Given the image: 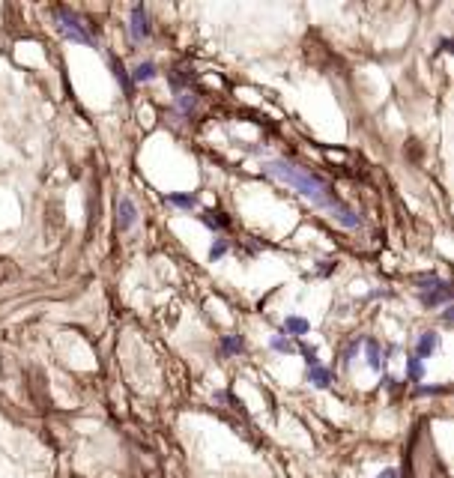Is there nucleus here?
<instances>
[{"label": "nucleus", "instance_id": "11", "mask_svg": "<svg viewBox=\"0 0 454 478\" xmlns=\"http://www.w3.org/2000/svg\"><path fill=\"white\" fill-rule=\"evenodd\" d=\"M219 350H221V356H227V359L245 353V338L243 335H221Z\"/></svg>", "mask_w": 454, "mask_h": 478}, {"label": "nucleus", "instance_id": "23", "mask_svg": "<svg viewBox=\"0 0 454 478\" xmlns=\"http://www.w3.org/2000/svg\"><path fill=\"white\" fill-rule=\"evenodd\" d=\"M451 311H454V308H451V305H446V308H443V320H446V326H448V323H451Z\"/></svg>", "mask_w": 454, "mask_h": 478}, {"label": "nucleus", "instance_id": "6", "mask_svg": "<svg viewBox=\"0 0 454 478\" xmlns=\"http://www.w3.org/2000/svg\"><path fill=\"white\" fill-rule=\"evenodd\" d=\"M135 221H137V207H135V200H132L129 195H123V197L117 200V228H120V231H132Z\"/></svg>", "mask_w": 454, "mask_h": 478}, {"label": "nucleus", "instance_id": "22", "mask_svg": "<svg viewBox=\"0 0 454 478\" xmlns=\"http://www.w3.org/2000/svg\"><path fill=\"white\" fill-rule=\"evenodd\" d=\"M376 478H398V470H395V467H388V470H383Z\"/></svg>", "mask_w": 454, "mask_h": 478}, {"label": "nucleus", "instance_id": "21", "mask_svg": "<svg viewBox=\"0 0 454 478\" xmlns=\"http://www.w3.org/2000/svg\"><path fill=\"white\" fill-rule=\"evenodd\" d=\"M398 383H400V380H395L392 374H383V388H386V392H395Z\"/></svg>", "mask_w": 454, "mask_h": 478}, {"label": "nucleus", "instance_id": "15", "mask_svg": "<svg viewBox=\"0 0 454 478\" xmlns=\"http://www.w3.org/2000/svg\"><path fill=\"white\" fill-rule=\"evenodd\" d=\"M422 380H424V362L419 356H410L407 359V383L422 386Z\"/></svg>", "mask_w": 454, "mask_h": 478}, {"label": "nucleus", "instance_id": "17", "mask_svg": "<svg viewBox=\"0 0 454 478\" xmlns=\"http://www.w3.org/2000/svg\"><path fill=\"white\" fill-rule=\"evenodd\" d=\"M173 105H176V111H180L183 117H192V111H195V105H197V99L192 96V93H176L173 96Z\"/></svg>", "mask_w": 454, "mask_h": 478}, {"label": "nucleus", "instance_id": "18", "mask_svg": "<svg viewBox=\"0 0 454 478\" xmlns=\"http://www.w3.org/2000/svg\"><path fill=\"white\" fill-rule=\"evenodd\" d=\"M296 353L302 356V362H305L308 368H311V364H320V350L314 347V344H305V341H302V344L296 347Z\"/></svg>", "mask_w": 454, "mask_h": 478}, {"label": "nucleus", "instance_id": "12", "mask_svg": "<svg viewBox=\"0 0 454 478\" xmlns=\"http://www.w3.org/2000/svg\"><path fill=\"white\" fill-rule=\"evenodd\" d=\"M111 69H114V78L120 81L123 93H125V96H135V84H132V75H129V69L123 66V60H117V57H114V60H111Z\"/></svg>", "mask_w": 454, "mask_h": 478}, {"label": "nucleus", "instance_id": "8", "mask_svg": "<svg viewBox=\"0 0 454 478\" xmlns=\"http://www.w3.org/2000/svg\"><path fill=\"white\" fill-rule=\"evenodd\" d=\"M129 75H132V84H135V87H137V84H149V81L159 78V66H156L153 60H141Z\"/></svg>", "mask_w": 454, "mask_h": 478}, {"label": "nucleus", "instance_id": "10", "mask_svg": "<svg viewBox=\"0 0 454 478\" xmlns=\"http://www.w3.org/2000/svg\"><path fill=\"white\" fill-rule=\"evenodd\" d=\"M305 380L314 388H329L332 386V371L326 368V364H311V368H305Z\"/></svg>", "mask_w": 454, "mask_h": 478}, {"label": "nucleus", "instance_id": "19", "mask_svg": "<svg viewBox=\"0 0 454 478\" xmlns=\"http://www.w3.org/2000/svg\"><path fill=\"white\" fill-rule=\"evenodd\" d=\"M227 251H231V243H227L224 236H216V239H212V245H209V260L219 263V260L227 255Z\"/></svg>", "mask_w": 454, "mask_h": 478}, {"label": "nucleus", "instance_id": "9", "mask_svg": "<svg viewBox=\"0 0 454 478\" xmlns=\"http://www.w3.org/2000/svg\"><path fill=\"white\" fill-rule=\"evenodd\" d=\"M308 332H311V323L305 317H299V314H290V317L281 323V335H287V338H302Z\"/></svg>", "mask_w": 454, "mask_h": 478}, {"label": "nucleus", "instance_id": "4", "mask_svg": "<svg viewBox=\"0 0 454 478\" xmlns=\"http://www.w3.org/2000/svg\"><path fill=\"white\" fill-rule=\"evenodd\" d=\"M129 33H132L135 42H144V39H149V33H153V27H149V12H147L144 4L132 6V12H129Z\"/></svg>", "mask_w": 454, "mask_h": 478}, {"label": "nucleus", "instance_id": "7", "mask_svg": "<svg viewBox=\"0 0 454 478\" xmlns=\"http://www.w3.org/2000/svg\"><path fill=\"white\" fill-rule=\"evenodd\" d=\"M439 341H443V335H439V332H422L419 338H415V353L412 356H419L422 362L431 359L439 350Z\"/></svg>", "mask_w": 454, "mask_h": 478}, {"label": "nucleus", "instance_id": "14", "mask_svg": "<svg viewBox=\"0 0 454 478\" xmlns=\"http://www.w3.org/2000/svg\"><path fill=\"white\" fill-rule=\"evenodd\" d=\"M165 204H168V207H176V209H183V212H192V209H197V195H192V192L168 195Z\"/></svg>", "mask_w": 454, "mask_h": 478}, {"label": "nucleus", "instance_id": "16", "mask_svg": "<svg viewBox=\"0 0 454 478\" xmlns=\"http://www.w3.org/2000/svg\"><path fill=\"white\" fill-rule=\"evenodd\" d=\"M269 347L275 350V353H281V356H293V353H296L293 338H287V335H272V338H269Z\"/></svg>", "mask_w": 454, "mask_h": 478}, {"label": "nucleus", "instance_id": "2", "mask_svg": "<svg viewBox=\"0 0 454 478\" xmlns=\"http://www.w3.org/2000/svg\"><path fill=\"white\" fill-rule=\"evenodd\" d=\"M51 18H54V27H57V33L63 36V39H69L75 45H96L93 33L87 30L84 18L78 16V12H72L69 6H51Z\"/></svg>", "mask_w": 454, "mask_h": 478}, {"label": "nucleus", "instance_id": "5", "mask_svg": "<svg viewBox=\"0 0 454 478\" xmlns=\"http://www.w3.org/2000/svg\"><path fill=\"white\" fill-rule=\"evenodd\" d=\"M362 347H364V364H368L374 374H386L388 359H386V353H383L380 341H376V338H362Z\"/></svg>", "mask_w": 454, "mask_h": 478}, {"label": "nucleus", "instance_id": "3", "mask_svg": "<svg viewBox=\"0 0 454 478\" xmlns=\"http://www.w3.org/2000/svg\"><path fill=\"white\" fill-rule=\"evenodd\" d=\"M419 287H415V290H419V302L424 308H439V305H451V284L446 281V278H439V275H422L419 281H415Z\"/></svg>", "mask_w": 454, "mask_h": 478}, {"label": "nucleus", "instance_id": "20", "mask_svg": "<svg viewBox=\"0 0 454 478\" xmlns=\"http://www.w3.org/2000/svg\"><path fill=\"white\" fill-rule=\"evenodd\" d=\"M448 386H415V395L422 398H431V395H446Z\"/></svg>", "mask_w": 454, "mask_h": 478}, {"label": "nucleus", "instance_id": "13", "mask_svg": "<svg viewBox=\"0 0 454 478\" xmlns=\"http://www.w3.org/2000/svg\"><path fill=\"white\" fill-rule=\"evenodd\" d=\"M200 221H204L209 231H219V233L231 228V219H227L224 212H219V209H207V212H200Z\"/></svg>", "mask_w": 454, "mask_h": 478}, {"label": "nucleus", "instance_id": "1", "mask_svg": "<svg viewBox=\"0 0 454 478\" xmlns=\"http://www.w3.org/2000/svg\"><path fill=\"white\" fill-rule=\"evenodd\" d=\"M263 171H266L269 177H275L278 183L290 185L293 192H299V197H305L311 207L323 209L332 221L340 224V228H347V231L362 228V216L335 192V185L326 180L323 173L311 171V168H302V165H296V161H290V159H266L263 161Z\"/></svg>", "mask_w": 454, "mask_h": 478}]
</instances>
